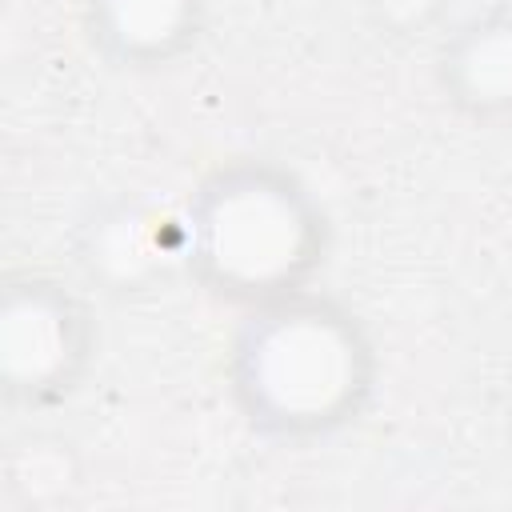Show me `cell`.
<instances>
[{
    "label": "cell",
    "mask_w": 512,
    "mask_h": 512,
    "mask_svg": "<svg viewBox=\"0 0 512 512\" xmlns=\"http://www.w3.org/2000/svg\"><path fill=\"white\" fill-rule=\"evenodd\" d=\"M100 360V316L60 272L12 264L0 276V396L4 408L48 416L64 408Z\"/></svg>",
    "instance_id": "cell-3"
},
{
    "label": "cell",
    "mask_w": 512,
    "mask_h": 512,
    "mask_svg": "<svg viewBox=\"0 0 512 512\" xmlns=\"http://www.w3.org/2000/svg\"><path fill=\"white\" fill-rule=\"evenodd\" d=\"M440 104L472 128L512 124V0L464 12L432 52Z\"/></svg>",
    "instance_id": "cell-4"
},
{
    "label": "cell",
    "mask_w": 512,
    "mask_h": 512,
    "mask_svg": "<svg viewBox=\"0 0 512 512\" xmlns=\"http://www.w3.org/2000/svg\"><path fill=\"white\" fill-rule=\"evenodd\" d=\"M80 264L96 284H108L112 292L148 288L164 268H180V220L168 216H140L128 208V200L112 204L108 212L88 224V240L80 244Z\"/></svg>",
    "instance_id": "cell-6"
},
{
    "label": "cell",
    "mask_w": 512,
    "mask_h": 512,
    "mask_svg": "<svg viewBox=\"0 0 512 512\" xmlns=\"http://www.w3.org/2000/svg\"><path fill=\"white\" fill-rule=\"evenodd\" d=\"M504 452H508V464H512V404L504 412Z\"/></svg>",
    "instance_id": "cell-8"
},
{
    "label": "cell",
    "mask_w": 512,
    "mask_h": 512,
    "mask_svg": "<svg viewBox=\"0 0 512 512\" xmlns=\"http://www.w3.org/2000/svg\"><path fill=\"white\" fill-rule=\"evenodd\" d=\"M0 480H4V500L12 508L60 504L80 484L76 444L56 432H44V428H24L4 448Z\"/></svg>",
    "instance_id": "cell-7"
},
{
    "label": "cell",
    "mask_w": 512,
    "mask_h": 512,
    "mask_svg": "<svg viewBox=\"0 0 512 512\" xmlns=\"http://www.w3.org/2000/svg\"><path fill=\"white\" fill-rule=\"evenodd\" d=\"M212 0H80V40L120 76L184 64L208 36Z\"/></svg>",
    "instance_id": "cell-5"
},
{
    "label": "cell",
    "mask_w": 512,
    "mask_h": 512,
    "mask_svg": "<svg viewBox=\"0 0 512 512\" xmlns=\"http://www.w3.org/2000/svg\"><path fill=\"white\" fill-rule=\"evenodd\" d=\"M380 348L368 320L324 288L236 312L224 344V392L240 424L284 448L356 428L380 392Z\"/></svg>",
    "instance_id": "cell-1"
},
{
    "label": "cell",
    "mask_w": 512,
    "mask_h": 512,
    "mask_svg": "<svg viewBox=\"0 0 512 512\" xmlns=\"http://www.w3.org/2000/svg\"><path fill=\"white\" fill-rule=\"evenodd\" d=\"M184 280L232 312L312 288L332 260V216L316 188L268 156H232L176 204Z\"/></svg>",
    "instance_id": "cell-2"
}]
</instances>
